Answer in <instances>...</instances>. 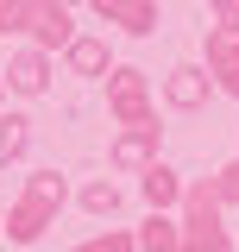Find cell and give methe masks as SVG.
I'll return each mask as SVG.
<instances>
[{"label":"cell","instance_id":"cell-13","mask_svg":"<svg viewBox=\"0 0 239 252\" xmlns=\"http://www.w3.org/2000/svg\"><path fill=\"white\" fill-rule=\"evenodd\" d=\"M26 195H31V202H44V208L57 215L63 202H69V183H63V170H31V177H26Z\"/></svg>","mask_w":239,"mask_h":252},{"label":"cell","instance_id":"cell-1","mask_svg":"<svg viewBox=\"0 0 239 252\" xmlns=\"http://www.w3.org/2000/svg\"><path fill=\"white\" fill-rule=\"evenodd\" d=\"M182 252H233V233L220 220V195H214V177L208 183H182Z\"/></svg>","mask_w":239,"mask_h":252},{"label":"cell","instance_id":"cell-5","mask_svg":"<svg viewBox=\"0 0 239 252\" xmlns=\"http://www.w3.org/2000/svg\"><path fill=\"white\" fill-rule=\"evenodd\" d=\"M26 32H31V44H38L44 57L76 44V19H69V6H57V0H38V6H31V26H26Z\"/></svg>","mask_w":239,"mask_h":252},{"label":"cell","instance_id":"cell-15","mask_svg":"<svg viewBox=\"0 0 239 252\" xmlns=\"http://www.w3.org/2000/svg\"><path fill=\"white\" fill-rule=\"evenodd\" d=\"M82 208H89V215H120V183H114V177L82 183Z\"/></svg>","mask_w":239,"mask_h":252},{"label":"cell","instance_id":"cell-17","mask_svg":"<svg viewBox=\"0 0 239 252\" xmlns=\"http://www.w3.org/2000/svg\"><path fill=\"white\" fill-rule=\"evenodd\" d=\"M76 252H139V240H132L126 227H107V233H94V240H82Z\"/></svg>","mask_w":239,"mask_h":252},{"label":"cell","instance_id":"cell-16","mask_svg":"<svg viewBox=\"0 0 239 252\" xmlns=\"http://www.w3.org/2000/svg\"><path fill=\"white\" fill-rule=\"evenodd\" d=\"M31 6L38 0H0V38H19L31 26Z\"/></svg>","mask_w":239,"mask_h":252},{"label":"cell","instance_id":"cell-6","mask_svg":"<svg viewBox=\"0 0 239 252\" xmlns=\"http://www.w3.org/2000/svg\"><path fill=\"white\" fill-rule=\"evenodd\" d=\"M208 94H214V82H208V69H202V63H177V69L164 76V101H170L177 114L208 107Z\"/></svg>","mask_w":239,"mask_h":252},{"label":"cell","instance_id":"cell-12","mask_svg":"<svg viewBox=\"0 0 239 252\" xmlns=\"http://www.w3.org/2000/svg\"><path fill=\"white\" fill-rule=\"evenodd\" d=\"M132 240H139V252H182V227L177 215H145Z\"/></svg>","mask_w":239,"mask_h":252},{"label":"cell","instance_id":"cell-8","mask_svg":"<svg viewBox=\"0 0 239 252\" xmlns=\"http://www.w3.org/2000/svg\"><path fill=\"white\" fill-rule=\"evenodd\" d=\"M89 6L107 26H120L126 38H151L157 32V0H89Z\"/></svg>","mask_w":239,"mask_h":252},{"label":"cell","instance_id":"cell-14","mask_svg":"<svg viewBox=\"0 0 239 252\" xmlns=\"http://www.w3.org/2000/svg\"><path fill=\"white\" fill-rule=\"evenodd\" d=\"M26 145H31V120L26 114H0V164L26 158Z\"/></svg>","mask_w":239,"mask_h":252},{"label":"cell","instance_id":"cell-7","mask_svg":"<svg viewBox=\"0 0 239 252\" xmlns=\"http://www.w3.org/2000/svg\"><path fill=\"white\" fill-rule=\"evenodd\" d=\"M51 208H44V202H31V195H19V202H13V208H6V215H0V233H6V240H13V246H31V240H44V233H51Z\"/></svg>","mask_w":239,"mask_h":252},{"label":"cell","instance_id":"cell-20","mask_svg":"<svg viewBox=\"0 0 239 252\" xmlns=\"http://www.w3.org/2000/svg\"><path fill=\"white\" fill-rule=\"evenodd\" d=\"M0 101H6V82H0Z\"/></svg>","mask_w":239,"mask_h":252},{"label":"cell","instance_id":"cell-4","mask_svg":"<svg viewBox=\"0 0 239 252\" xmlns=\"http://www.w3.org/2000/svg\"><path fill=\"white\" fill-rule=\"evenodd\" d=\"M157 139H164V126L151 120V126H120V139H114V152H107V164L114 170H151L157 164Z\"/></svg>","mask_w":239,"mask_h":252},{"label":"cell","instance_id":"cell-11","mask_svg":"<svg viewBox=\"0 0 239 252\" xmlns=\"http://www.w3.org/2000/svg\"><path fill=\"white\" fill-rule=\"evenodd\" d=\"M63 63H69L76 76H107V69H114V51H107V38H89V32H76V44L63 51Z\"/></svg>","mask_w":239,"mask_h":252},{"label":"cell","instance_id":"cell-19","mask_svg":"<svg viewBox=\"0 0 239 252\" xmlns=\"http://www.w3.org/2000/svg\"><path fill=\"white\" fill-rule=\"evenodd\" d=\"M208 6H214V26L239 32V0H208Z\"/></svg>","mask_w":239,"mask_h":252},{"label":"cell","instance_id":"cell-9","mask_svg":"<svg viewBox=\"0 0 239 252\" xmlns=\"http://www.w3.org/2000/svg\"><path fill=\"white\" fill-rule=\"evenodd\" d=\"M0 82L13 94H44L51 89V57H44L38 44H26V51H13V63L0 69Z\"/></svg>","mask_w":239,"mask_h":252},{"label":"cell","instance_id":"cell-2","mask_svg":"<svg viewBox=\"0 0 239 252\" xmlns=\"http://www.w3.org/2000/svg\"><path fill=\"white\" fill-rule=\"evenodd\" d=\"M107 114L120 126H151V82L145 69H132V63H114L107 69Z\"/></svg>","mask_w":239,"mask_h":252},{"label":"cell","instance_id":"cell-21","mask_svg":"<svg viewBox=\"0 0 239 252\" xmlns=\"http://www.w3.org/2000/svg\"><path fill=\"white\" fill-rule=\"evenodd\" d=\"M57 6H76V0H57Z\"/></svg>","mask_w":239,"mask_h":252},{"label":"cell","instance_id":"cell-10","mask_svg":"<svg viewBox=\"0 0 239 252\" xmlns=\"http://www.w3.org/2000/svg\"><path fill=\"white\" fill-rule=\"evenodd\" d=\"M139 195L151 202V215H170V208H182V177L157 158L151 170H139Z\"/></svg>","mask_w":239,"mask_h":252},{"label":"cell","instance_id":"cell-3","mask_svg":"<svg viewBox=\"0 0 239 252\" xmlns=\"http://www.w3.org/2000/svg\"><path fill=\"white\" fill-rule=\"evenodd\" d=\"M202 51H208V63H202L208 82H214L220 94H233V101H239V32L208 26V44H202Z\"/></svg>","mask_w":239,"mask_h":252},{"label":"cell","instance_id":"cell-18","mask_svg":"<svg viewBox=\"0 0 239 252\" xmlns=\"http://www.w3.org/2000/svg\"><path fill=\"white\" fill-rule=\"evenodd\" d=\"M214 195H220V208H227V202L239 208V158L227 164V170H214Z\"/></svg>","mask_w":239,"mask_h":252}]
</instances>
